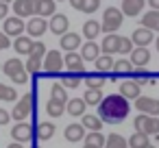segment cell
I'll use <instances>...</instances> for the list:
<instances>
[{"label":"cell","mask_w":159,"mask_h":148,"mask_svg":"<svg viewBox=\"0 0 159 148\" xmlns=\"http://www.w3.org/2000/svg\"><path fill=\"white\" fill-rule=\"evenodd\" d=\"M105 148H129V141H126L120 133H111V135H107Z\"/></svg>","instance_id":"cell-39"},{"label":"cell","mask_w":159,"mask_h":148,"mask_svg":"<svg viewBox=\"0 0 159 148\" xmlns=\"http://www.w3.org/2000/svg\"><path fill=\"white\" fill-rule=\"evenodd\" d=\"M146 5H148L150 9H155V11H159V0H146Z\"/></svg>","instance_id":"cell-49"},{"label":"cell","mask_w":159,"mask_h":148,"mask_svg":"<svg viewBox=\"0 0 159 148\" xmlns=\"http://www.w3.org/2000/svg\"><path fill=\"white\" fill-rule=\"evenodd\" d=\"M48 31V20L46 18H39V16H33L31 20H29V24H26V33H29V37H42L44 33Z\"/></svg>","instance_id":"cell-14"},{"label":"cell","mask_w":159,"mask_h":148,"mask_svg":"<svg viewBox=\"0 0 159 148\" xmlns=\"http://www.w3.org/2000/svg\"><path fill=\"white\" fill-rule=\"evenodd\" d=\"M83 148H96V146H92V144H85V146H83Z\"/></svg>","instance_id":"cell-52"},{"label":"cell","mask_w":159,"mask_h":148,"mask_svg":"<svg viewBox=\"0 0 159 148\" xmlns=\"http://www.w3.org/2000/svg\"><path fill=\"white\" fill-rule=\"evenodd\" d=\"M33 44H35V39L29 37V35H20V37H16V39L11 42V46H13V50H16L18 55H31Z\"/></svg>","instance_id":"cell-22"},{"label":"cell","mask_w":159,"mask_h":148,"mask_svg":"<svg viewBox=\"0 0 159 148\" xmlns=\"http://www.w3.org/2000/svg\"><path fill=\"white\" fill-rule=\"evenodd\" d=\"M131 111V102L120 94H109L98 105V118L105 124H120Z\"/></svg>","instance_id":"cell-1"},{"label":"cell","mask_w":159,"mask_h":148,"mask_svg":"<svg viewBox=\"0 0 159 148\" xmlns=\"http://www.w3.org/2000/svg\"><path fill=\"white\" fill-rule=\"evenodd\" d=\"M63 137H66L70 144L81 141V139H85V126H83L81 122H72V124H68V126H66Z\"/></svg>","instance_id":"cell-20"},{"label":"cell","mask_w":159,"mask_h":148,"mask_svg":"<svg viewBox=\"0 0 159 148\" xmlns=\"http://www.w3.org/2000/svg\"><path fill=\"white\" fill-rule=\"evenodd\" d=\"M20 70H24V63L20 61V57H11V59H7L5 63H2V72L11 78L13 74H18Z\"/></svg>","instance_id":"cell-34"},{"label":"cell","mask_w":159,"mask_h":148,"mask_svg":"<svg viewBox=\"0 0 159 148\" xmlns=\"http://www.w3.org/2000/svg\"><path fill=\"white\" fill-rule=\"evenodd\" d=\"M157 78H159V74H157Z\"/></svg>","instance_id":"cell-58"},{"label":"cell","mask_w":159,"mask_h":148,"mask_svg":"<svg viewBox=\"0 0 159 148\" xmlns=\"http://www.w3.org/2000/svg\"><path fill=\"white\" fill-rule=\"evenodd\" d=\"M129 148H144V146H148L150 144V137L146 135V133H139V131H135L129 139Z\"/></svg>","instance_id":"cell-37"},{"label":"cell","mask_w":159,"mask_h":148,"mask_svg":"<svg viewBox=\"0 0 159 148\" xmlns=\"http://www.w3.org/2000/svg\"><path fill=\"white\" fill-rule=\"evenodd\" d=\"M113 63H116L113 55H100V57L94 61V65H96V72H102V74H109V72L113 70Z\"/></svg>","instance_id":"cell-32"},{"label":"cell","mask_w":159,"mask_h":148,"mask_svg":"<svg viewBox=\"0 0 159 148\" xmlns=\"http://www.w3.org/2000/svg\"><path fill=\"white\" fill-rule=\"evenodd\" d=\"M63 65L68 72H76V74H85V61L81 57V52H66L63 55Z\"/></svg>","instance_id":"cell-11"},{"label":"cell","mask_w":159,"mask_h":148,"mask_svg":"<svg viewBox=\"0 0 159 148\" xmlns=\"http://www.w3.org/2000/svg\"><path fill=\"white\" fill-rule=\"evenodd\" d=\"M155 46H157V52H159V37L155 39Z\"/></svg>","instance_id":"cell-51"},{"label":"cell","mask_w":159,"mask_h":148,"mask_svg":"<svg viewBox=\"0 0 159 148\" xmlns=\"http://www.w3.org/2000/svg\"><path fill=\"white\" fill-rule=\"evenodd\" d=\"M46 113H48L50 118H55V120L61 118V115L66 113V102H59V100H52V98H50V100L46 102Z\"/></svg>","instance_id":"cell-36"},{"label":"cell","mask_w":159,"mask_h":148,"mask_svg":"<svg viewBox=\"0 0 159 148\" xmlns=\"http://www.w3.org/2000/svg\"><path fill=\"white\" fill-rule=\"evenodd\" d=\"M2 2H7V5H9V2H13V0H2Z\"/></svg>","instance_id":"cell-54"},{"label":"cell","mask_w":159,"mask_h":148,"mask_svg":"<svg viewBox=\"0 0 159 148\" xmlns=\"http://www.w3.org/2000/svg\"><path fill=\"white\" fill-rule=\"evenodd\" d=\"M50 98H52V100H59V102H68V89H66L61 83H52V87H50Z\"/></svg>","instance_id":"cell-40"},{"label":"cell","mask_w":159,"mask_h":148,"mask_svg":"<svg viewBox=\"0 0 159 148\" xmlns=\"http://www.w3.org/2000/svg\"><path fill=\"white\" fill-rule=\"evenodd\" d=\"M135 131L146 133L148 137H157L159 135V115H148V113H139L133 120Z\"/></svg>","instance_id":"cell-6"},{"label":"cell","mask_w":159,"mask_h":148,"mask_svg":"<svg viewBox=\"0 0 159 148\" xmlns=\"http://www.w3.org/2000/svg\"><path fill=\"white\" fill-rule=\"evenodd\" d=\"M144 5H146V0H122L120 9L126 18H137V16H142Z\"/></svg>","instance_id":"cell-19"},{"label":"cell","mask_w":159,"mask_h":148,"mask_svg":"<svg viewBox=\"0 0 159 148\" xmlns=\"http://www.w3.org/2000/svg\"><path fill=\"white\" fill-rule=\"evenodd\" d=\"M11 46V37L5 33V31H0V52H2V50H7Z\"/></svg>","instance_id":"cell-45"},{"label":"cell","mask_w":159,"mask_h":148,"mask_svg":"<svg viewBox=\"0 0 159 148\" xmlns=\"http://www.w3.org/2000/svg\"><path fill=\"white\" fill-rule=\"evenodd\" d=\"M46 76H61V72L66 70L63 65V55L59 50H48L44 57V65H42Z\"/></svg>","instance_id":"cell-5"},{"label":"cell","mask_w":159,"mask_h":148,"mask_svg":"<svg viewBox=\"0 0 159 148\" xmlns=\"http://www.w3.org/2000/svg\"><path fill=\"white\" fill-rule=\"evenodd\" d=\"M135 68H133V63H131V59H126V57H122V59H116V63H113V70L107 74V78H111V81H118V78H126V76H131V72H133Z\"/></svg>","instance_id":"cell-7"},{"label":"cell","mask_w":159,"mask_h":148,"mask_svg":"<svg viewBox=\"0 0 159 148\" xmlns=\"http://www.w3.org/2000/svg\"><path fill=\"white\" fill-rule=\"evenodd\" d=\"M7 148H24V146H22V144H20V141H11V144H9V146H7Z\"/></svg>","instance_id":"cell-50"},{"label":"cell","mask_w":159,"mask_h":148,"mask_svg":"<svg viewBox=\"0 0 159 148\" xmlns=\"http://www.w3.org/2000/svg\"><path fill=\"white\" fill-rule=\"evenodd\" d=\"M102 98H105L102 96V89H98V87H87L85 94H83V100L87 102V107H98Z\"/></svg>","instance_id":"cell-33"},{"label":"cell","mask_w":159,"mask_h":148,"mask_svg":"<svg viewBox=\"0 0 159 148\" xmlns=\"http://www.w3.org/2000/svg\"><path fill=\"white\" fill-rule=\"evenodd\" d=\"M68 2H70V7H72V9H76V11H81V9H83V0H68Z\"/></svg>","instance_id":"cell-48"},{"label":"cell","mask_w":159,"mask_h":148,"mask_svg":"<svg viewBox=\"0 0 159 148\" xmlns=\"http://www.w3.org/2000/svg\"><path fill=\"white\" fill-rule=\"evenodd\" d=\"M0 102H18V92L16 87H9L5 83H0Z\"/></svg>","instance_id":"cell-38"},{"label":"cell","mask_w":159,"mask_h":148,"mask_svg":"<svg viewBox=\"0 0 159 148\" xmlns=\"http://www.w3.org/2000/svg\"><path fill=\"white\" fill-rule=\"evenodd\" d=\"M129 59H131L133 68H146V65L150 63V52H148V48H144V46H135L133 52L129 55Z\"/></svg>","instance_id":"cell-18"},{"label":"cell","mask_w":159,"mask_h":148,"mask_svg":"<svg viewBox=\"0 0 159 148\" xmlns=\"http://www.w3.org/2000/svg\"><path fill=\"white\" fill-rule=\"evenodd\" d=\"M55 2H61V0H55Z\"/></svg>","instance_id":"cell-57"},{"label":"cell","mask_w":159,"mask_h":148,"mask_svg":"<svg viewBox=\"0 0 159 148\" xmlns=\"http://www.w3.org/2000/svg\"><path fill=\"white\" fill-rule=\"evenodd\" d=\"M144 148H157V146H155V144H148V146H144Z\"/></svg>","instance_id":"cell-53"},{"label":"cell","mask_w":159,"mask_h":148,"mask_svg":"<svg viewBox=\"0 0 159 148\" xmlns=\"http://www.w3.org/2000/svg\"><path fill=\"white\" fill-rule=\"evenodd\" d=\"M81 35L79 33H74V31H68V33H63L61 35V39H59V46H61V50L63 52H74V50H79L81 48Z\"/></svg>","instance_id":"cell-16"},{"label":"cell","mask_w":159,"mask_h":148,"mask_svg":"<svg viewBox=\"0 0 159 148\" xmlns=\"http://www.w3.org/2000/svg\"><path fill=\"white\" fill-rule=\"evenodd\" d=\"M85 109H87V102H85L83 98H72V100L66 102V111H68L72 118H81V115H85Z\"/></svg>","instance_id":"cell-26"},{"label":"cell","mask_w":159,"mask_h":148,"mask_svg":"<svg viewBox=\"0 0 159 148\" xmlns=\"http://www.w3.org/2000/svg\"><path fill=\"white\" fill-rule=\"evenodd\" d=\"M105 141H107V137L100 131H89V135H85V144H92L96 148H105Z\"/></svg>","instance_id":"cell-41"},{"label":"cell","mask_w":159,"mask_h":148,"mask_svg":"<svg viewBox=\"0 0 159 148\" xmlns=\"http://www.w3.org/2000/svg\"><path fill=\"white\" fill-rule=\"evenodd\" d=\"M46 52H48V50H46L44 42H35V44H33V50H31V55H29V59H26V63H24V68H26V72H29V74L39 76Z\"/></svg>","instance_id":"cell-3"},{"label":"cell","mask_w":159,"mask_h":148,"mask_svg":"<svg viewBox=\"0 0 159 148\" xmlns=\"http://www.w3.org/2000/svg\"><path fill=\"white\" fill-rule=\"evenodd\" d=\"M68 29H70V20H68V16H63V13H55V16H50V20H48V31L52 33V35H63V33H68Z\"/></svg>","instance_id":"cell-13"},{"label":"cell","mask_w":159,"mask_h":148,"mask_svg":"<svg viewBox=\"0 0 159 148\" xmlns=\"http://www.w3.org/2000/svg\"><path fill=\"white\" fill-rule=\"evenodd\" d=\"M0 72H2V65H0Z\"/></svg>","instance_id":"cell-56"},{"label":"cell","mask_w":159,"mask_h":148,"mask_svg":"<svg viewBox=\"0 0 159 148\" xmlns=\"http://www.w3.org/2000/svg\"><path fill=\"white\" fill-rule=\"evenodd\" d=\"M55 7H57L55 0H35V16H39V18H50V16L57 13Z\"/></svg>","instance_id":"cell-24"},{"label":"cell","mask_w":159,"mask_h":148,"mask_svg":"<svg viewBox=\"0 0 159 148\" xmlns=\"http://www.w3.org/2000/svg\"><path fill=\"white\" fill-rule=\"evenodd\" d=\"M33 148H42V146H33Z\"/></svg>","instance_id":"cell-55"},{"label":"cell","mask_w":159,"mask_h":148,"mask_svg":"<svg viewBox=\"0 0 159 148\" xmlns=\"http://www.w3.org/2000/svg\"><path fill=\"white\" fill-rule=\"evenodd\" d=\"M102 33V29H100V22L98 20H87L85 24H83V37L87 39V42H96V37Z\"/></svg>","instance_id":"cell-27"},{"label":"cell","mask_w":159,"mask_h":148,"mask_svg":"<svg viewBox=\"0 0 159 148\" xmlns=\"http://www.w3.org/2000/svg\"><path fill=\"white\" fill-rule=\"evenodd\" d=\"M13 13L18 18H33L35 16V0H13Z\"/></svg>","instance_id":"cell-17"},{"label":"cell","mask_w":159,"mask_h":148,"mask_svg":"<svg viewBox=\"0 0 159 148\" xmlns=\"http://www.w3.org/2000/svg\"><path fill=\"white\" fill-rule=\"evenodd\" d=\"M33 133H35V126L29 124V122H16V126L11 128V139L24 144V141H31L33 139Z\"/></svg>","instance_id":"cell-9"},{"label":"cell","mask_w":159,"mask_h":148,"mask_svg":"<svg viewBox=\"0 0 159 148\" xmlns=\"http://www.w3.org/2000/svg\"><path fill=\"white\" fill-rule=\"evenodd\" d=\"M11 81H13L16 85H26V83H29V72H26V68H24V70H20L18 74H13V76H11Z\"/></svg>","instance_id":"cell-44"},{"label":"cell","mask_w":159,"mask_h":148,"mask_svg":"<svg viewBox=\"0 0 159 148\" xmlns=\"http://www.w3.org/2000/svg\"><path fill=\"white\" fill-rule=\"evenodd\" d=\"M135 102V109L139 113H148V115H159V98H152V96H139L133 100Z\"/></svg>","instance_id":"cell-8"},{"label":"cell","mask_w":159,"mask_h":148,"mask_svg":"<svg viewBox=\"0 0 159 148\" xmlns=\"http://www.w3.org/2000/svg\"><path fill=\"white\" fill-rule=\"evenodd\" d=\"M81 124L85 126V131H102V120L98 115H92V113H85L81 115Z\"/></svg>","instance_id":"cell-35"},{"label":"cell","mask_w":159,"mask_h":148,"mask_svg":"<svg viewBox=\"0 0 159 148\" xmlns=\"http://www.w3.org/2000/svg\"><path fill=\"white\" fill-rule=\"evenodd\" d=\"M100 9V0H83V13H87V16H92V13H96Z\"/></svg>","instance_id":"cell-43"},{"label":"cell","mask_w":159,"mask_h":148,"mask_svg":"<svg viewBox=\"0 0 159 148\" xmlns=\"http://www.w3.org/2000/svg\"><path fill=\"white\" fill-rule=\"evenodd\" d=\"M2 31H5L9 37L16 39V37H20V35L26 31V24H24L22 18H18V16H16V18H9V16H7V18L2 20Z\"/></svg>","instance_id":"cell-10"},{"label":"cell","mask_w":159,"mask_h":148,"mask_svg":"<svg viewBox=\"0 0 159 148\" xmlns=\"http://www.w3.org/2000/svg\"><path fill=\"white\" fill-rule=\"evenodd\" d=\"M35 131H37V139H44V141H48V139H52V137H55V133H57V126H55V122H39Z\"/></svg>","instance_id":"cell-31"},{"label":"cell","mask_w":159,"mask_h":148,"mask_svg":"<svg viewBox=\"0 0 159 148\" xmlns=\"http://www.w3.org/2000/svg\"><path fill=\"white\" fill-rule=\"evenodd\" d=\"M35 94L33 92H26L16 105H13V111H11V118L16 120V122H26L29 120V115L33 113V109H35Z\"/></svg>","instance_id":"cell-4"},{"label":"cell","mask_w":159,"mask_h":148,"mask_svg":"<svg viewBox=\"0 0 159 148\" xmlns=\"http://www.w3.org/2000/svg\"><path fill=\"white\" fill-rule=\"evenodd\" d=\"M9 16V5L7 2H2V0H0V20H5Z\"/></svg>","instance_id":"cell-47"},{"label":"cell","mask_w":159,"mask_h":148,"mask_svg":"<svg viewBox=\"0 0 159 148\" xmlns=\"http://www.w3.org/2000/svg\"><path fill=\"white\" fill-rule=\"evenodd\" d=\"M131 42H133V46H144V48H148V44L155 42V33H152L150 29H146V26H137V29L133 31V35H131Z\"/></svg>","instance_id":"cell-15"},{"label":"cell","mask_w":159,"mask_h":148,"mask_svg":"<svg viewBox=\"0 0 159 148\" xmlns=\"http://www.w3.org/2000/svg\"><path fill=\"white\" fill-rule=\"evenodd\" d=\"M118 94L124 96L126 100H135V98L142 96V85L137 81H133V78H124L120 83V87H118Z\"/></svg>","instance_id":"cell-12"},{"label":"cell","mask_w":159,"mask_h":148,"mask_svg":"<svg viewBox=\"0 0 159 148\" xmlns=\"http://www.w3.org/2000/svg\"><path fill=\"white\" fill-rule=\"evenodd\" d=\"M122 22H124L122 9H120V7H107V9L102 11L100 29H102L105 35H107V33H118V29L122 26Z\"/></svg>","instance_id":"cell-2"},{"label":"cell","mask_w":159,"mask_h":148,"mask_svg":"<svg viewBox=\"0 0 159 148\" xmlns=\"http://www.w3.org/2000/svg\"><path fill=\"white\" fill-rule=\"evenodd\" d=\"M131 78L137 81V83L144 87V85H152V83L157 81V74H150V70H146V68H135V70L131 72Z\"/></svg>","instance_id":"cell-25"},{"label":"cell","mask_w":159,"mask_h":148,"mask_svg":"<svg viewBox=\"0 0 159 148\" xmlns=\"http://www.w3.org/2000/svg\"><path fill=\"white\" fill-rule=\"evenodd\" d=\"M9 120H11V113H9L7 109H2V107H0V126L9 124Z\"/></svg>","instance_id":"cell-46"},{"label":"cell","mask_w":159,"mask_h":148,"mask_svg":"<svg viewBox=\"0 0 159 148\" xmlns=\"http://www.w3.org/2000/svg\"><path fill=\"white\" fill-rule=\"evenodd\" d=\"M118 39H120V35L107 33L100 42V55H118Z\"/></svg>","instance_id":"cell-21"},{"label":"cell","mask_w":159,"mask_h":148,"mask_svg":"<svg viewBox=\"0 0 159 148\" xmlns=\"http://www.w3.org/2000/svg\"><path fill=\"white\" fill-rule=\"evenodd\" d=\"M83 83V74H76V72H61V85L66 89H76L81 87Z\"/></svg>","instance_id":"cell-30"},{"label":"cell","mask_w":159,"mask_h":148,"mask_svg":"<svg viewBox=\"0 0 159 148\" xmlns=\"http://www.w3.org/2000/svg\"><path fill=\"white\" fill-rule=\"evenodd\" d=\"M83 81H85V87H98V89H102L105 81H107V74H102V72H85Z\"/></svg>","instance_id":"cell-28"},{"label":"cell","mask_w":159,"mask_h":148,"mask_svg":"<svg viewBox=\"0 0 159 148\" xmlns=\"http://www.w3.org/2000/svg\"><path fill=\"white\" fill-rule=\"evenodd\" d=\"M139 22H142V26L150 29L152 33H159V11H155V9L146 11V13L139 18Z\"/></svg>","instance_id":"cell-29"},{"label":"cell","mask_w":159,"mask_h":148,"mask_svg":"<svg viewBox=\"0 0 159 148\" xmlns=\"http://www.w3.org/2000/svg\"><path fill=\"white\" fill-rule=\"evenodd\" d=\"M81 57H83V61H96L98 57H100V44H96V42H85V44H81Z\"/></svg>","instance_id":"cell-23"},{"label":"cell","mask_w":159,"mask_h":148,"mask_svg":"<svg viewBox=\"0 0 159 148\" xmlns=\"http://www.w3.org/2000/svg\"><path fill=\"white\" fill-rule=\"evenodd\" d=\"M133 48H135V46H133L131 37H122V35H120V39H118V55H122V57H124V55H131Z\"/></svg>","instance_id":"cell-42"}]
</instances>
